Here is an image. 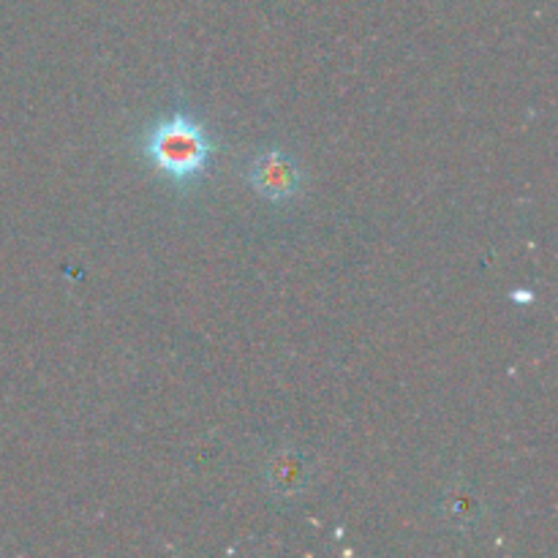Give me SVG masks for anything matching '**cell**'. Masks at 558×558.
<instances>
[{"label":"cell","instance_id":"3","mask_svg":"<svg viewBox=\"0 0 558 558\" xmlns=\"http://www.w3.org/2000/svg\"><path fill=\"white\" fill-rule=\"evenodd\" d=\"M308 461L298 447L272 452V458L265 466V483L276 499H298L308 485Z\"/></svg>","mask_w":558,"mask_h":558},{"label":"cell","instance_id":"4","mask_svg":"<svg viewBox=\"0 0 558 558\" xmlns=\"http://www.w3.org/2000/svg\"><path fill=\"white\" fill-rule=\"evenodd\" d=\"M441 515L450 523L452 529H461L469 532L480 523L483 518V505H480V496L474 494L469 485H452L445 496H441Z\"/></svg>","mask_w":558,"mask_h":558},{"label":"cell","instance_id":"1","mask_svg":"<svg viewBox=\"0 0 558 558\" xmlns=\"http://www.w3.org/2000/svg\"><path fill=\"white\" fill-rule=\"evenodd\" d=\"M216 147V136L207 125L183 109L153 120L140 140L142 156L180 191H189L205 178Z\"/></svg>","mask_w":558,"mask_h":558},{"label":"cell","instance_id":"2","mask_svg":"<svg viewBox=\"0 0 558 558\" xmlns=\"http://www.w3.org/2000/svg\"><path fill=\"white\" fill-rule=\"evenodd\" d=\"M248 183L251 189L267 202H292L303 191V172L298 161L281 147H267L256 153L254 161L248 163Z\"/></svg>","mask_w":558,"mask_h":558}]
</instances>
